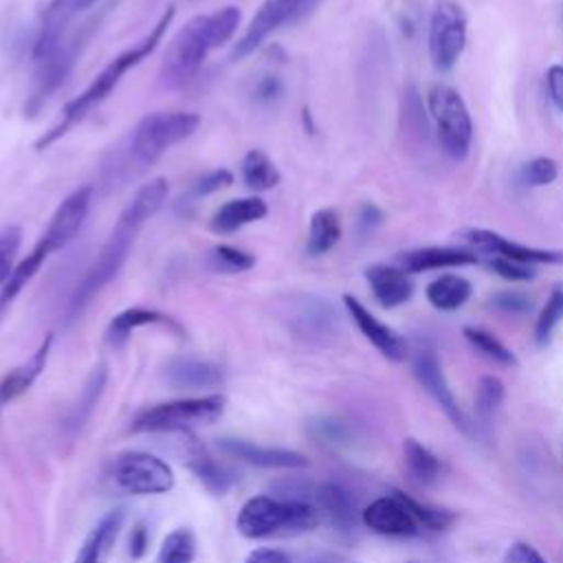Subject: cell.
Returning <instances> with one entry per match:
<instances>
[{
	"mask_svg": "<svg viewBox=\"0 0 563 563\" xmlns=\"http://www.w3.org/2000/svg\"><path fill=\"white\" fill-rule=\"evenodd\" d=\"M196 539L189 528L172 530L156 554V563H194Z\"/></svg>",
	"mask_w": 563,
	"mask_h": 563,
	"instance_id": "obj_33",
	"label": "cell"
},
{
	"mask_svg": "<svg viewBox=\"0 0 563 563\" xmlns=\"http://www.w3.org/2000/svg\"><path fill=\"white\" fill-rule=\"evenodd\" d=\"M479 255L471 249H455V246H420L411 251H402L396 257V266L411 273L424 271H440L453 266H471L477 264Z\"/></svg>",
	"mask_w": 563,
	"mask_h": 563,
	"instance_id": "obj_18",
	"label": "cell"
},
{
	"mask_svg": "<svg viewBox=\"0 0 563 563\" xmlns=\"http://www.w3.org/2000/svg\"><path fill=\"white\" fill-rule=\"evenodd\" d=\"M165 198H167V180L165 178H152L150 183H145L136 189L134 198L128 202V207L117 218V222H114L108 240L103 242L101 251L97 253L95 262L88 266L86 275L77 284V288L70 297V303H68V312H66L68 323L75 321L86 310V306L119 275L139 231L163 207Z\"/></svg>",
	"mask_w": 563,
	"mask_h": 563,
	"instance_id": "obj_1",
	"label": "cell"
},
{
	"mask_svg": "<svg viewBox=\"0 0 563 563\" xmlns=\"http://www.w3.org/2000/svg\"><path fill=\"white\" fill-rule=\"evenodd\" d=\"M227 409L222 394H207L196 398H176L141 409L130 429L136 433H163V431H189L216 422Z\"/></svg>",
	"mask_w": 563,
	"mask_h": 563,
	"instance_id": "obj_6",
	"label": "cell"
},
{
	"mask_svg": "<svg viewBox=\"0 0 563 563\" xmlns=\"http://www.w3.org/2000/svg\"><path fill=\"white\" fill-rule=\"evenodd\" d=\"M143 325H167L172 328L174 332H183L180 325L165 312L161 310H154V308H141V306H132V308H125L121 310L108 325V332H106V339L110 345L114 347H121L130 334Z\"/></svg>",
	"mask_w": 563,
	"mask_h": 563,
	"instance_id": "obj_25",
	"label": "cell"
},
{
	"mask_svg": "<svg viewBox=\"0 0 563 563\" xmlns=\"http://www.w3.org/2000/svg\"><path fill=\"white\" fill-rule=\"evenodd\" d=\"M112 482L132 495H161L174 488V471L145 451L121 453L112 464Z\"/></svg>",
	"mask_w": 563,
	"mask_h": 563,
	"instance_id": "obj_9",
	"label": "cell"
},
{
	"mask_svg": "<svg viewBox=\"0 0 563 563\" xmlns=\"http://www.w3.org/2000/svg\"><path fill=\"white\" fill-rule=\"evenodd\" d=\"M176 15V7L174 4H167V9L161 13V18L156 20V24L150 29V33L145 37H141L136 44H132L130 48H125L123 53H119L117 57H112L97 75L95 79L86 86L84 92H79L75 99H70L64 110H62V119L57 125H53L48 132H44L35 147L37 150H44L48 145H53L57 139H62L70 128H75L79 121H84L97 106H101L110 95L112 90L119 86L121 77L139 66L150 53L156 51V46L161 44L167 26L172 24Z\"/></svg>",
	"mask_w": 563,
	"mask_h": 563,
	"instance_id": "obj_3",
	"label": "cell"
},
{
	"mask_svg": "<svg viewBox=\"0 0 563 563\" xmlns=\"http://www.w3.org/2000/svg\"><path fill=\"white\" fill-rule=\"evenodd\" d=\"M51 253H53L51 246L40 238L37 244L33 246V251H31L26 257H22V260L13 266L11 275H9L7 282L0 286V325H2L4 317L9 314L11 306L15 303V299L20 297V292L24 290V286L35 277V273L40 271V266L44 264V260H46Z\"/></svg>",
	"mask_w": 563,
	"mask_h": 563,
	"instance_id": "obj_24",
	"label": "cell"
},
{
	"mask_svg": "<svg viewBox=\"0 0 563 563\" xmlns=\"http://www.w3.org/2000/svg\"><path fill=\"white\" fill-rule=\"evenodd\" d=\"M319 521V510L308 501L257 495L244 501L235 528L246 539H268L308 532L317 528Z\"/></svg>",
	"mask_w": 563,
	"mask_h": 563,
	"instance_id": "obj_4",
	"label": "cell"
},
{
	"mask_svg": "<svg viewBox=\"0 0 563 563\" xmlns=\"http://www.w3.org/2000/svg\"><path fill=\"white\" fill-rule=\"evenodd\" d=\"M312 504L321 517H325L334 528L347 530L354 523V504L350 495L336 484H321L312 490Z\"/></svg>",
	"mask_w": 563,
	"mask_h": 563,
	"instance_id": "obj_28",
	"label": "cell"
},
{
	"mask_svg": "<svg viewBox=\"0 0 563 563\" xmlns=\"http://www.w3.org/2000/svg\"><path fill=\"white\" fill-rule=\"evenodd\" d=\"M282 314L288 328L301 339H328L339 330L336 308L310 292H292L282 297Z\"/></svg>",
	"mask_w": 563,
	"mask_h": 563,
	"instance_id": "obj_10",
	"label": "cell"
},
{
	"mask_svg": "<svg viewBox=\"0 0 563 563\" xmlns=\"http://www.w3.org/2000/svg\"><path fill=\"white\" fill-rule=\"evenodd\" d=\"M363 523L387 537H411L418 532V521L396 495L374 499L363 510Z\"/></svg>",
	"mask_w": 563,
	"mask_h": 563,
	"instance_id": "obj_19",
	"label": "cell"
},
{
	"mask_svg": "<svg viewBox=\"0 0 563 563\" xmlns=\"http://www.w3.org/2000/svg\"><path fill=\"white\" fill-rule=\"evenodd\" d=\"M209 262L220 273H242L255 264V255L229 244H218L209 251Z\"/></svg>",
	"mask_w": 563,
	"mask_h": 563,
	"instance_id": "obj_38",
	"label": "cell"
},
{
	"mask_svg": "<svg viewBox=\"0 0 563 563\" xmlns=\"http://www.w3.org/2000/svg\"><path fill=\"white\" fill-rule=\"evenodd\" d=\"M279 95H282V84H279V79L273 77V75H266V77L257 79V84H255V88H253V97H255V101H260V103H271V101H275Z\"/></svg>",
	"mask_w": 563,
	"mask_h": 563,
	"instance_id": "obj_48",
	"label": "cell"
},
{
	"mask_svg": "<svg viewBox=\"0 0 563 563\" xmlns=\"http://www.w3.org/2000/svg\"><path fill=\"white\" fill-rule=\"evenodd\" d=\"M51 345H53V334L48 332L42 343L37 345V350L31 354L29 361L20 363L18 367L9 369L2 378H0V405H9L11 400L20 398L35 380L37 376L44 372L48 354H51Z\"/></svg>",
	"mask_w": 563,
	"mask_h": 563,
	"instance_id": "obj_22",
	"label": "cell"
},
{
	"mask_svg": "<svg viewBox=\"0 0 563 563\" xmlns=\"http://www.w3.org/2000/svg\"><path fill=\"white\" fill-rule=\"evenodd\" d=\"M106 378H108V372H106V365H99L92 369L81 396H79V405H77V411H75V418H73V424H81V420L92 411L95 402L99 400V394L103 391V385H106Z\"/></svg>",
	"mask_w": 563,
	"mask_h": 563,
	"instance_id": "obj_40",
	"label": "cell"
},
{
	"mask_svg": "<svg viewBox=\"0 0 563 563\" xmlns=\"http://www.w3.org/2000/svg\"><path fill=\"white\" fill-rule=\"evenodd\" d=\"M457 238L475 253H484V255H495V257H506L510 262H519V264H552L559 266L563 264V251L556 249H537V246H528V244H519L512 242L508 238H504L497 231L490 229H482V227H466L457 231Z\"/></svg>",
	"mask_w": 563,
	"mask_h": 563,
	"instance_id": "obj_11",
	"label": "cell"
},
{
	"mask_svg": "<svg viewBox=\"0 0 563 563\" xmlns=\"http://www.w3.org/2000/svg\"><path fill=\"white\" fill-rule=\"evenodd\" d=\"M22 242V231L20 227H4L0 231V286L7 282V277L13 271V260L18 255Z\"/></svg>",
	"mask_w": 563,
	"mask_h": 563,
	"instance_id": "obj_41",
	"label": "cell"
},
{
	"mask_svg": "<svg viewBox=\"0 0 563 563\" xmlns=\"http://www.w3.org/2000/svg\"><path fill=\"white\" fill-rule=\"evenodd\" d=\"M266 202L257 196L251 198H235L224 202L220 209H216V213L211 216V231L216 233H233L251 222H257L266 216Z\"/></svg>",
	"mask_w": 563,
	"mask_h": 563,
	"instance_id": "obj_26",
	"label": "cell"
},
{
	"mask_svg": "<svg viewBox=\"0 0 563 563\" xmlns=\"http://www.w3.org/2000/svg\"><path fill=\"white\" fill-rule=\"evenodd\" d=\"M90 202H92V187H79L59 202L53 218L48 220V227L40 235L51 246L53 253L62 251L75 240V235L79 233L90 211Z\"/></svg>",
	"mask_w": 563,
	"mask_h": 563,
	"instance_id": "obj_14",
	"label": "cell"
},
{
	"mask_svg": "<svg viewBox=\"0 0 563 563\" xmlns=\"http://www.w3.org/2000/svg\"><path fill=\"white\" fill-rule=\"evenodd\" d=\"M545 84H548V95L550 101L563 110V64H554L545 73Z\"/></svg>",
	"mask_w": 563,
	"mask_h": 563,
	"instance_id": "obj_47",
	"label": "cell"
},
{
	"mask_svg": "<svg viewBox=\"0 0 563 563\" xmlns=\"http://www.w3.org/2000/svg\"><path fill=\"white\" fill-rule=\"evenodd\" d=\"M220 451L238 457L240 462L253 464V466H262V468H301L308 466V457L290 451V449H277V446H262V444H253L249 440H240V438H222L218 442Z\"/></svg>",
	"mask_w": 563,
	"mask_h": 563,
	"instance_id": "obj_17",
	"label": "cell"
},
{
	"mask_svg": "<svg viewBox=\"0 0 563 563\" xmlns=\"http://www.w3.org/2000/svg\"><path fill=\"white\" fill-rule=\"evenodd\" d=\"M402 451H405L407 473L416 484L427 486V484L435 482V477L440 473V462L424 444H420L413 438H407L402 444Z\"/></svg>",
	"mask_w": 563,
	"mask_h": 563,
	"instance_id": "obj_32",
	"label": "cell"
},
{
	"mask_svg": "<svg viewBox=\"0 0 563 563\" xmlns=\"http://www.w3.org/2000/svg\"><path fill=\"white\" fill-rule=\"evenodd\" d=\"M123 517L125 515L121 508L108 510L97 521V526L88 532V537L84 539V543L75 556V563H106L112 552V545L121 532Z\"/></svg>",
	"mask_w": 563,
	"mask_h": 563,
	"instance_id": "obj_23",
	"label": "cell"
},
{
	"mask_svg": "<svg viewBox=\"0 0 563 563\" xmlns=\"http://www.w3.org/2000/svg\"><path fill=\"white\" fill-rule=\"evenodd\" d=\"M383 222V211L372 205V202H363L358 207V216H356V231L358 235H369L374 233Z\"/></svg>",
	"mask_w": 563,
	"mask_h": 563,
	"instance_id": "obj_45",
	"label": "cell"
},
{
	"mask_svg": "<svg viewBox=\"0 0 563 563\" xmlns=\"http://www.w3.org/2000/svg\"><path fill=\"white\" fill-rule=\"evenodd\" d=\"M244 563H290V559L282 550L260 548V550H253Z\"/></svg>",
	"mask_w": 563,
	"mask_h": 563,
	"instance_id": "obj_49",
	"label": "cell"
},
{
	"mask_svg": "<svg viewBox=\"0 0 563 563\" xmlns=\"http://www.w3.org/2000/svg\"><path fill=\"white\" fill-rule=\"evenodd\" d=\"M240 9L222 7L213 13H200L183 24L172 37L161 64V79L167 88H180L189 84L207 55L229 42L240 26Z\"/></svg>",
	"mask_w": 563,
	"mask_h": 563,
	"instance_id": "obj_2",
	"label": "cell"
},
{
	"mask_svg": "<svg viewBox=\"0 0 563 563\" xmlns=\"http://www.w3.org/2000/svg\"><path fill=\"white\" fill-rule=\"evenodd\" d=\"M310 4L312 0H264V4L257 9L253 20L249 22L244 35L238 40L231 57L242 59L251 55L271 33L297 20L301 13L308 11Z\"/></svg>",
	"mask_w": 563,
	"mask_h": 563,
	"instance_id": "obj_12",
	"label": "cell"
},
{
	"mask_svg": "<svg viewBox=\"0 0 563 563\" xmlns=\"http://www.w3.org/2000/svg\"><path fill=\"white\" fill-rule=\"evenodd\" d=\"M233 183V174L229 169H211L202 176H198L191 187H189V194L194 198H200V196H209V194H216L220 189H227L229 185Z\"/></svg>",
	"mask_w": 563,
	"mask_h": 563,
	"instance_id": "obj_42",
	"label": "cell"
},
{
	"mask_svg": "<svg viewBox=\"0 0 563 563\" xmlns=\"http://www.w3.org/2000/svg\"><path fill=\"white\" fill-rule=\"evenodd\" d=\"M504 400V383L497 376H482L475 389V418L482 427L490 424Z\"/></svg>",
	"mask_w": 563,
	"mask_h": 563,
	"instance_id": "obj_34",
	"label": "cell"
},
{
	"mask_svg": "<svg viewBox=\"0 0 563 563\" xmlns=\"http://www.w3.org/2000/svg\"><path fill=\"white\" fill-rule=\"evenodd\" d=\"M563 321V288H554L541 308L534 323V341L539 345H548L554 328Z\"/></svg>",
	"mask_w": 563,
	"mask_h": 563,
	"instance_id": "obj_37",
	"label": "cell"
},
{
	"mask_svg": "<svg viewBox=\"0 0 563 563\" xmlns=\"http://www.w3.org/2000/svg\"><path fill=\"white\" fill-rule=\"evenodd\" d=\"M464 339L477 350L482 352L484 356H488L490 361L495 363H501V365H517V356L510 347H506L495 334H490L488 330H482V328H475V325H466L464 330Z\"/></svg>",
	"mask_w": 563,
	"mask_h": 563,
	"instance_id": "obj_35",
	"label": "cell"
},
{
	"mask_svg": "<svg viewBox=\"0 0 563 563\" xmlns=\"http://www.w3.org/2000/svg\"><path fill=\"white\" fill-rule=\"evenodd\" d=\"M341 238V220L334 209H319L310 218V229H308V242L306 249L310 255L319 257L328 251L334 249V244Z\"/></svg>",
	"mask_w": 563,
	"mask_h": 563,
	"instance_id": "obj_30",
	"label": "cell"
},
{
	"mask_svg": "<svg viewBox=\"0 0 563 563\" xmlns=\"http://www.w3.org/2000/svg\"><path fill=\"white\" fill-rule=\"evenodd\" d=\"M471 292H473V284L464 275H453V273L431 279L424 288L427 301L442 312H453L462 308L468 301Z\"/></svg>",
	"mask_w": 563,
	"mask_h": 563,
	"instance_id": "obj_29",
	"label": "cell"
},
{
	"mask_svg": "<svg viewBox=\"0 0 563 563\" xmlns=\"http://www.w3.org/2000/svg\"><path fill=\"white\" fill-rule=\"evenodd\" d=\"M365 279L378 306L398 308L413 295V282L407 271L394 264H372L365 271Z\"/></svg>",
	"mask_w": 563,
	"mask_h": 563,
	"instance_id": "obj_20",
	"label": "cell"
},
{
	"mask_svg": "<svg viewBox=\"0 0 563 563\" xmlns=\"http://www.w3.org/2000/svg\"><path fill=\"white\" fill-rule=\"evenodd\" d=\"M559 176V165L548 156H537L519 167V183L523 187H545Z\"/></svg>",
	"mask_w": 563,
	"mask_h": 563,
	"instance_id": "obj_39",
	"label": "cell"
},
{
	"mask_svg": "<svg viewBox=\"0 0 563 563\" xmlns=\"http://www.w3.org/2000/svg\"><path fill=\"white\" fill-rule=\"evenodd\" d=\"M394 495L407 506V510L413 515V519L420 521L422 526H427L429 530H444L455 521V515L451 510L435 508V506H429V504H420L418 499L405 495L402 490H394Z\"/></svg>",
	"mask_w": 563,
	"mask_h": 563,
	"instance_id": "obj_36",
	"label": "cell"
},
{
	"mask_svg": "<svg viewBox=\"0 0 563 563\" xmlns=\"http://www.w3.org/2000/svg\"><path fill=\"white\" fill-rule=\"evenodd\" d=\"M429 57L438 70H451L466 46V13L455 0H438L429 20Z\"/></svg>",
	"mask_w": 563,
	"mask_h": 563,
	"instance_id": "obj_8",
	"label": "cell"
},
{
	"mask_svg": "<svg viewBox=\"0 0 563 563\" xmlns=\"http://www.w3.org/2000/svg\"><path fill=\"white\" fill-rule=\"evenodd\" d=\"M200 125L196 112L161 110L145 114L132 130L128 141V156L136 167L156 163L169 147L189 139Z\"/></svg>",
	"mask_w": 563,
	"mask_h": 563,
	"instance_id": "obj_5",
	"label": "cell"
},
{
	"mask_svg": "<svg viewBox=\"0 0 563 563\" xmlns=\"http://www.w3.org/2000/svg\"><path fill=\"white\" fill-rule=\"evenodd\" d=\"M411 367H413V376L418 378V383L424 387V391L442 407V411L453 420V424L460 429V431H468V422L444 378V372H442V365L438 361V354L431 350V347H420L416 354H413V361H411Z\"/></svg>",
	"mask_w": 563,
	"mask_h": 563,
	"instance_id": "obj_13",
	"label": "cell"
},
{
	"mask_svg": "<svg viewBox=\"0 0 563 563\" xmlns=\"http://www.w3.org/2000/svg\"><path fill=\"white\" fill-rule=\"evenodd\" d=\"M95 2L97 0H46L31 59H40V57L48 55L66 35L68 24L81 11L90 9Z\"/></svg>",
	"mask_w": 563,
	"mask_h": 563,
	"instance_id": "obj_15",
	"label": "cell"
},
{
	"mask_svg": "<svg viewBox=\"0 0 563 563\" xmlns=\"http://www.w3.org/2000/svg\"><path fill=\"white\" fill-rule=\"evenodd\" d=\"M145 548H147V532H145L143 526H136L132 537H130V554L134 559H139V556H143Z\"/></svg>",
	"mask_w": 563,
	"mask_h": 563,
	"instance_id": "obj_50",
	"label": "cell"
},
{
	"mask_svg": "<svg viewBox=\"0 0 563 563\" xmlns=\"http://www.w3.org/2000/svg\"><path fill=\"white\" fill-rule=\"evenodd\" d=\"M343 306L347 314L352 317L354 325L361 330V334L389 361L398 363L407 356V341L387 323H383L378 317H374L356 297L343 295Z\"/></svg>",
	"mask_w": 563,
	"mask_h": 563,
	"instance_id": "obj_16",
	"label": "cell"
},
{
	"mask_svg": "<svg viewBox=\"0 0 563 563\" xmlns=\"http://www.w3.org/2000/svg\"><path fill=\"white\" fill-rule=\"evenodd\" d=\"M242 180L253 191H268L279 183V172L262 150H251L242 158Z\"/></svg>",
	"mask_w": 563,
	"mask_h": 563,
	"instance_id": "obj_31",
	"label": "cell"
},
{
	"mask_svg": "<svg viewBox=\"0 0 563 563\" xmlns=\"http://www.w3.org/2000/svg\"><path fill=\"white\" fill-rule=\"evenodd\" d=\"M490 308L499 310V312H506V314H523L530 310L532 306V299L523 292H515V290H501L497 295H493L488 299Z\"/></svg>",
	"mask_w": 563,
	"mask_h": 563,
	"instance_id": "obj_44",
	"label": "cell"
},
{
	"mask_svg": "<svg viewBox=\"0 0 563 563\" xmlns=\"http://www.w3.org/2000/svg\"><path fill=\"white\" fill-rule=\"evenodd\" d=\"M501 563H545V559L530 543L517 541L506 550Z\"/></svg>",
	"mask_w": 563,
	"mask_h": 563,
	"instance_id": "obj_46",
	"label": "cell"
},
{
	"mask_svg": "<svg viewBox=\"0 0 563 563\" xmlns=\"http://www.w3.org/2000/svg\"><path fill=\"white\" fill-rule=\"evenodd\" d=\"M427 108L440 150L451 161H464L471 152L473 121L462 95L446 84H433L427 92Z\"/></svg>",
	"mask_w": 563,
	"mask_h": 563,
	"instance_id": "obj_7",
	"label": "cell"
},
{
	"mask_svg": "<svg viewBox=\"0 0 563 563\" xmlns=\"http://www.w3.org/2000/svg\"><path fill=\"white\" fill-rule=\"evenodd\" d=\"M163 378L172 387H187V389H200V387H216L224 380V372L220 365L196 358V356H176L169 358L163 367Z\"/></svg>",
	"mask_w": 563,
	"mask_h": 563,
	"instance_id": "obj_21",
	"label": "cell"
},
{
	"mask_svg": "<svg viewBox=\"0 0 563 563\" xmlns=\"http://www.w3.org/2000/svg\"><path fill=\"white\" fill-rule=\"evenodd\" d=\"M486 264L493 273H497L499 277H504L508 282H530V279H534V271L528 264L510 262L506 257H495V255H490Z\"/></svg>",
	"mask_w": 563,
	"mask_h": 563,
	"instance_id": "obj_43",
	"label": "cell"
},
{
	"mask_svg": "<svg viewBox=\"0 0 563 563\" xmlns=\"http://www.w3.org/2000/svg\"><path fill=\"white\" fill-rule=\"evenodd\" d=\"M185 462L191 468V473L216 495H222L235 479L233 473L227 466H222L218 460H213L209 451L202 444H198L194 438L187 440Z\"/></svg>",
	"mask_w": 563,
	"mask_h": 563,
	"instance_id": "obj_27",
	"label": "cell"
}]
</instances>
